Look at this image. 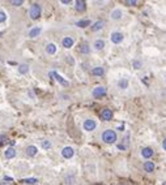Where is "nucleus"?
I'll list each match as a JSON object with an SVG mask.
<instances>
[{
	"instance_id": "nucleus-1",
	"label": "nucleus",
	"mask_w": 166,
	"mask_h": 185,
	"mask_svg": "<svg viewBox=\"0 0 166 185\" xmlns=\"http://www.w3.org/2000/svg\"><path fill=\"white\" fill-rule=\"evenodd\" d=\"M102 141L105 143H114L116 141V133L111 129H106L102 133Z\"/></svg>"
},
{
	"instance_id": "nucleus-2",
	"label": "nucleus",
	"mask_w": 166,
	"mask_h": 185,
	"mask_svg": "<svg viewBox=\"0 0 166 185\" xmlns=\"http://www.w3.org/2000/svg\"><path fill=\"white\" fill-rule=\"evenodd\" d=\"M41 13H42V7H41L39 4H37V3L32 4V7H30V9H29L30 18H32V20H38V18L41 17Z\"/></svg>"
},
{
	"instance_id": "nucleus-3",
	"label": "nucleus",
	"mask_w": 166,
	"mask_h": 185,
	"mask_svg": "<svg viewBox=\"0 0 166 185\" xmlns=\"http://www.w3.org/2000/svg\"><path fill=\"white\" fill-rule=\"evenodd\" d=\"M95 127H97V122H95V120H93V119L85 120L84 124H82V128H84V130H86V132H92V130H94Z\"/></svg>"
},
{
	"instance_id": "nucleus-4",
	"label": "nucleus",
	"mask_w": 166,
	"mask_h": 185,
	"mask_svg": "<svg viewBox=\"0 0 166 185\" xmlns=\"http://www.w3.org/2000/svg\"><path fill=\"white\" fill-rule=\"evenodd\" d=\"M110 39L114 44H119V43H122V41L124 39V36H123V34L119 33V31H113L111 35H110Z\"/></svg>"
},
{
	"instance_id": "nucleus-5",
	"label": "nucleus",
	"mask_w": 166,
	"mask_h": 185,
	"mask_svg": "<svg viewBox=\"0 0 166 185\" xmlns=\"http://www.w3.org/2000/svg\"><path fill=\"white\" fill-rule=\"evenodd\" d=\"M73 154H75V150L71 147V146H66V147L62 150V156H63V158H66V159L72 158V156H73Z\"/></svg>"
},
{
	"instance_id": "nucleus-6",
	"label": "nucleus",
	"mask_w": 166,
	"mask_h": 185,
	"mask_svg": "<svg viewBox=\"0 0 166 185\" xmlns=\"http://www.w3.org/2000/svg\"><path fill=\"white\" fill-rule=\"evenodd\" d=\"M106 89L103 87V86H98V87H95L94 90H93V96L94 98H101V96H105L106 95Z\"/></svg>"
},
{
	"instance_id": "nucleus-7",
	"label": "nucleus",
	"mask_w": 166,
	"mask_h": 185,
	"mask_svg": "<svg viewBox=\"0 0 166 185\" xmlns=\"http://www.w3.org/2000/svg\"><path fill=\"white\" fill-rule=\"evenodd\" d=\"M101 119L105 120V121H110V120L113 119V112H111V109L103 108L102 112H101Z\"/></svg>"
},
{
	"instance_id": "nucleus-8",
	"label": "nucleus",
	"mask_w": 166,
	"mask_h": 185,
	"mask_svg": "<svg viewBox=\"0 0 166 185\" xmlns=\"http://www.w3.org/2000/svg\"><path fill=\"white\" fill-rule=\"evenodd\" d=\"M73 43H75V41L71 36H64L63 41H62V44H63L64 48H71V47L73 46Z\"/></svg>"
},
{
	"instance_id": "nucleus-9",
	"label": "nucleus",
	"mask_w": 166,
	"mask_h": 185,
	"mask_svg": "<svg viewBox=\"0 0 166 185\" xmlns=\"http://www.w3.org/2000/svg\"><path fill=\"white\" fill-rule=\"evenodd\" d=\"M75 8H76V10H79V12H84V10L86 9V3H85L84 0H77V1H75Z\"/></svg>"
},
{
	"instance_id": "nucleus-10",
	"label": "nucleus",
	"mask_w": 166,
	"mask_h": 185,
	"mask_svg": "<svg viewBox=\"0 0 166 185\" xmlns=\"http://www.w3.org/2000/svg\"><path fill=\"white\" fill-rule=\"evenodd\" d=\"M153 149L152 147H144L141 150V155H142V158H145V159H149V158H152L153 156Z\"/></svg>"
},
{
	"instance_id": "nucleus-11",
	"label": "nucleus",
	"mask_w": 166,
	"mask_h": 185,
	"mask_svg": "<svg viewBox=\"0 0 166 185\" xmlns=\"http://www.w3.org/2000/svg\"><path fill=\"white\" fill-rule=\"evenodd\" d=\"M50 77H55V80L58 81V82H60L62 85H64V86H67V85H68V82H67V81L64 80V78L62 77V76H59L56 72H50Z\"/></svg>"
},
{
	"instance_id": "nucleus-12",
	"label": "nucleus",
	"mask_w": 166,
	"mask_h": 185,
	"mask_svg": "<svg viewBox=\"0 0 166 185\" xmlns=\"http://www.w3.org/2000/svg\"><path fill=\"white\" fill-rule=\"evenodd\" d=\"M142 168H144L145 172H148V173H150V172L154 171V163L153 162H145L144 164H142Z\"/></svg>"
},
{
	"instance_id": "nucleus-13",
	"label": "nucleus",
	"mask_w": 166,
	"mask_h": 185,
	"mask_svg": "<svg viewBox=\"0 0 166 185\" xmlns=\"http://www.w3.org/2000/svg\"><path fill=\"white\" fill-rule=\"evenodd\" d=\"M122 16H123V12H122L120 9H114L113 12L110 13V17H111V20H120L122 18Z\"/></svg>"
},
{
	"instance_id": "nucleus-14",
	"label": "nucleus",
	"mask_w": 166,
	"mask_h": 185,
	"mask_svg": "<svg viewBox=\"0 0 166 185\" xmlns=\"http://www.w3.org/2000/svg\"><path fill=\"white\" fill-rule=\"evenodd\" d=\"M128 85H129V82H128V80H127V78H120V80L118 81V87L122 89V90H126V89H128Z\"/></svg>"
},
{
	"instance_id": "nucleus-15",
	"label": "nucleus",
	"mask_w": 166,
	"mask_h": 185,
	"mask_svg": "<svg viewBox=\"0 0 166 185\" xmlns=\"http://www.w3.org/2000/svg\"><path fill=\"white\" fill-rule=\"evenodd\" d=\"M93 47H94L97 51H101V50L105 48V42H103L102 39H97V41H94V43H93Z\"/></svg>"
},
{
	"instance_id": "nucleus-16",
	"label": "nucleus",
	"mask_w": 166,
	"mask_h": 185,
	"mask_svg": "<svg viewBox=\"0 0 166 185\" xmlns=\"http://www.w3.org/2000/svg\"><path fill=\"white\" fill-rule=\"evenodd\" d=\"M41 31H42V29H41L39 26H35V28H33L32 30L29 31V36L30 38H35V36H38L41 34Z\"/></svg>"
},
{
	"instance_id": "nucleus-17",
	"label": "nucleus",
	"mask_w": 166,
	"mask_h": 185,
	"mask_svg": "<svg viewBox=\"0 0 166 185\" xmlns=\"http://www.w3.org/2000/svg\"><path fill=\"white\" fill-rule=\"evenodd\" d=\"M103 25H105V22H103L102 20L95 21V22L93 23V26H92V30H93V31H100L101 29L103 28Z\"/></svg>"
},
{
	"instance_id": "nucleus-18",
	"label": "nucleus",
	"mask_w": 166,
	"mask_h": 185,
	"mask_svg": "<svg viewBox=\"0 0 166 185\" xmlns=\"http://www.w3.org/2000/svg\"><path fill=\"white\" fill-rule=\"evenodd\" d=\"M4 155H6L7 159H12V158L16 156V150H15L13 147H8L6 150V153H4Z\"/></svg>"
},
{
	"instance_id": "nucleus-19",
	"label": "nucleus",
	"mask_w": 166,
	"mask_h": 185,
	"mask_svg": "<svg viewBox=\"0 0 166 185\" xmlns=\"http://www.w3.org/2000/svg\"><path fill=\"white\" fill-rule=\"evenodd\" d=\"M37 153H38V149L35 147V146H33V145L28 146V149H26V154H28L29 156H34V155H37Z\"/></svg>"
},
{
	"instance_id": "nucleus-20",
	"label": "nucleus",
	"mask_w": 166,
	"mask_h": 185,
	"mask_svg": "<svg viewBox=\"0 0 166 185\" xmlns=\"http://www.w3.org/2000/svg\"><path fill=\"white\" fill-rule=\"evenodd\" d=\"M46 52H47L48 55H54L56 52V46L54 43H48L47 46H46Z\"/></svg>"
},
{
	"instance_id": "nucleus-21",
	"label": "nucleus",
	"mask_w": 166,
	"mask_h": 185,
	"mask_svg": "<svg viewBox=\"0 0 166 185\" xmlns=\"http://www.w3.org/2000/svg\"><path fill=\"white\" fill-rule=\"evenodd\" d=\"M92 73H93L94 76H103V73H105V69H103L102 67H95V68H93Z\"/></svg>"
},
{
	"instance_id": "nucleus-22",
	"label": "nucleus",
	"mask_w": 166,
	"mask_h": 185,
	"mask_svg": "<svg viewBox=\"0 0 166 185\" xmlns=\"http://www.w3.org/2000/svg\"><path fill=\"white\" fill-rule=\"evenodd\" d=\"M19 72L21 73V74H26V73L29 72V65L28 64H20L19 65Z\"/></svg>"
},
{
	"instance_id": "nucleus-23",
	"label": "nucleus",
	"mask_w": 166,
	"mask_h": 185,
	"mask_svg": "<svg viewBox=\"0 0 166 185\" xmlns=\"http://www.w3.org/2000/svg\"><path fill=\"white\" fill-rule=\"evenodd\" d=\"M80 52H81V54H89V52H90L89 44H88V43L81 44V47H80Z\"/></svg>"
},
{
	"instance_id": "nucleus-24",
	"label": "nucleus",
	"mask_w": 166,
	"mask_h": 185,
	"mask_svg": "<svg viewBox=\"0 0 166 185\" xmlns=\"http://www.w3.org/2000/svg\"><path fill=\"white\" fill-rule=\"evenodd\" d=\"M76 25L79 26V28H86V26L90 25V21L89 20H81V21H79Z\"/></svg>"
},
{
	"instance_id": "nucleus-25",
	"label": "nucleus",
	"mask_w": 166,
	"mask_h": 185,
	"mask_svg": "<svg viewBox=\"0 0 166 185\" xmlns=\"http://www.w3.org/2000/svg\"><path fill=\"white\" fill-rule=\"evenodd\" d=\"M7 21V13L4 10H0V23H3Z\"/></svg>"
},
{
	"instance_id": "nucleus-26",
	"label": "nucleus",
	"mask_w": 166,
	"mask_h": 185,
	"mask_svg": "<svg viewBox=\"0 0 166 185\" xmlns=\"http://www.w3.org/2000/svg\"><path fill=\"white\" fill-rule=\"evenodd\" d=\"M132 65H133L135 69H140L141 65H142V63L140 61V60H133V61H132Z\"/></svg>"
},
{
	"instance_id": "nucleus-27",
	"label": "nucleus",
	"mask_w": 166,
	"mask_h": 185,
	"mask_svg": "<svg viewBox=\"0 0 166 185\" xmlns=\"http://www.w3.org/2000/svg\"><path fill=\"white\" fill-rule=\"evenodd\" d=\"M42 147L45 149V150L50 149V147H51V142H50V141H47V140H43V141H42Z\"/></svg>"
},
{
	"instance_id": "nucleus-28",
	"label": "nucleus",
	"mask_w": 166,
	"mask_h": 185,
	"mask_svg": "<svg viewBox=\"0 0 166 185\" xmlns=\"http://www.w3.org/2000/svg\"><path fill=\"white\" fill-rule=\"evenodd\" d=\"M11 4L16 5V7H20V5H21V4H24V0H12V1H11Z\"/></svg>"
},
{
	"instance_id": "nucleus-29",
	"label": "nucleus",
	"mask_w": 166,
	"mask_h": 185,
	"mask_svg": "<svg viewBox=\"0 0 166 185\" xmlns=\"http://www.w3.org/2000/svg\"><path fill=\"white\" fill-rule=\"evenodd\" d=\"M25 182H28V184H35V182H37V179H26Z\"/></svg>"
},
{
	"instance_id": "nucleus-30",
	"label": "nucleus",
	"mask_w": 166,
	"mask_h": 185,
	"mask_svg": "<svg viewBox=\"0 0 166 185\" xmlns=\"http://www.w3.org/2000/svg\"><path fill=\"white\" fill-rule=\"evenodd\" d=\"M126 4H128V5H136L137 3L135 1V0H127V1H126Z\"/></svg>"
},
{
	"instance_id": "nucleus-31",
	"label": "nucleus",
	"mask_w": 166,
	"mask_h": 185,
	"mask_svg": "<svg viewBox=\"0 0 166 185\" xmlns=\"http://www.w3.org/2000/svg\"><path fill=\"white\" fill-rule=\"evenodd\" d=\"M162 147H163V150L166 151V138H165V140L162 141Z\"/></svg>"
},
{
	"instance_id": "nucleus-32",
	"label": "nucleus",
	"mask_w": 166,
	"mask_h": 185,
	"mask_svg": "<svg viewBox=\"0 0 166 185\" xmlns=\"http://www.w3.org/2000/svg\"><path fill=\"white\" fill-rule=\"evenodd\" d=\"M69 3H71L69 0H62V4H69Z\"/></svg>"
},
{
	"instance_id": "nucleus-33",
	"label": "nucleus",
	"mask_w": 166,
	"mask_h": 185,
	"mask_svg": "<svg viewBox=\"0 0 166 185\" xmlns=\"http://www.w3.org/2000/svg\"><path fill=\"white\" fill-rule=\"evenodd\" d=\"M165 82H166V80H165Z\"/></svg>"
}]
</instances>
